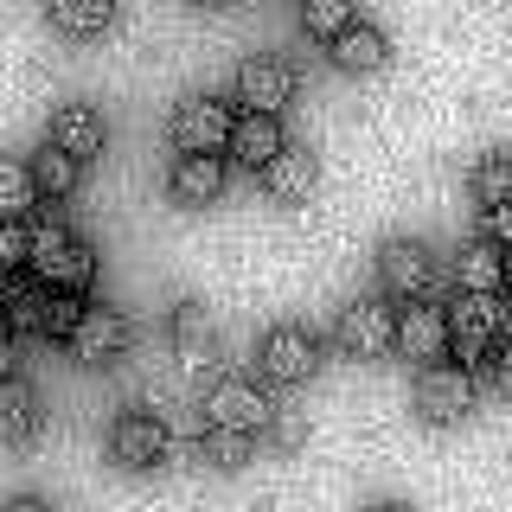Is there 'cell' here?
<instances>
[{"mask_svg":"<svg viewBox=\"0 0 512 512\" xmlns=\"http://www.w3.org/2000/svg\"><path fill=\"white\" fill-rule=\"evenodd\" d=\"M512 340V308L500 295H468L461 288L455 308H448V352H455L468 372H493V352Z\"/></svg>","mask_w":512,"mask_h":512,"instance_id":"6da1fadb","label":"cell"},{"mask_svg":"<svg viewBox=\"0 0 512 512\" xmlns=\"http://www.w3.org/2000/svg\"><path fill=\"white\" fill-rule=\"evenodd\" d=\"M26 269L45 288H77V295H84V288L96 282V250H90V237H77L64 218H39V224H32Z\"/></svg>","mask_w":512,"mask_h":512,"instance_id":"7a4b0ae2","label":"cell"},{"mask_svg":"<svg viewBox=\"0 0 512 512\" xmlns=\"http://www.w3.org/2000/svg\"><path fill=\"white\" fill-rule=\"evenodd\" d=\"M320 372V333L301 320H276V327L256 340V378L269 391H301Z\"/></svg>","mask_w":512,"mask_h":512,"instance_id":"3957f363","label":"cell"},{"mask_svg":"<svg viewBox=\"0 0 512 512\" xmlns=\"http://www.w3.org/2000/svg\"><path fill=\"white\" fill-rule=\"evenodd\" d=\"M333 346L340 359H391L397 352V301L384 295H352L340 314H333Z\"/></svg>","mask_w":512,"mask_h":512,"instance_id":"277c9868","label":"cell"},{"mask_svg":"<svg viewBox=\"0 0 512 512\" xmlns=\"http://www.w3.org/2000/svg\"><path fill=\"white\" fill-rule=\"evenodd\" d=\"M205 429H237V436H269V423H276V397H269L263 378H218L212 391H205Z\"/></svg>","mask_w":512,"mask_h":512,"instance_id":"5b68a950","label":"cell"},{"mask_svg":"<svg viewBox=\"0 0 512 512\" xmlns=\"http://www.w3.org/2000/svg\"><path fill=\"white\" fill-rule=\"evenodd\" d=\"M378 288L391 301H429L442 288V263L423 237H384L378 244Z\"/></svg>","mask_w":512,"mask_h":512,"instance_id":"8992f818","label":"cell"},{"mask_svg":"<svg viewBox=\"0 0 512 512\" xmlns=\"http://www.w3.org/2000/svg\"><path fill=\"white\" fill-rule=\"evenodd\" d=\"M128 340H135V327H128L122 308H109V301H84L77 327L64 333V352H71L77 365H90V372H109V365L128 359Z\"/></svg>","mask_w":512,"mask_h":512,"instance_id":"52a82bcc","label":"cell"},{"mask_svg":"<svg viewBox=\"0 0 512 512\" xmlns=\"http://www.w3.org/2000/svg\"><path fill=\"white\" fill-rule=\"evenodd\" d=\"M231 122H237V109L224 103V96L212 90H192L173 103V116H167V141L180 154H224V141H231Z\"/></svg>","mask_w":512,"mask_h":512,"instance_id":"ba28073f","label":"cell"},{"mask_svg":"<svg viewBox=\"0 0 512 512\" xmlns=\"http://www.w3.org/2000/svg\"><path fill=\"white\" fill-rule=\"evenodd\" d=\"M167 455H173V436H167V423H160L154 410L128 404L116 423H109V461H116L122 474H160Z\"/></svg>","mask_w":512,"mask_h":512,"instance_id":"9c48e42d","label":"cell"},{"mask_svg":"<svg viewBox=\"0 0 512 512\" xmlns=\"http://www.w3.org/2000/svg\"><path fill=\"white\" fill-rule=\"evenodd\" d=\"M468 410H474V372L468 365H423L416 372V416H423L429 429H455V423H468Z\"/></svg>","mask_w":512,"mask_h":512,"instance_id":"30bf717a","label":"cell"},{"mask_svg":"<svg viewBox=\"0 0 512 512\" xmlns=\"http://www.w3.org/2000/svg\"><path fill=\"white\" fill-rule=\"evenodd\" d=\"M295 90H301V71H295L288 58L250 52L244 64H237V96H231V103L256 109V116H282V109L295 103Z\"/></svg>","mask_w":512,"mask_h":512,"instance_id":"8fae6325","label":"cell"},{"mask_svg":"<svg viewBox=\"0 0 512 512\" xmlns=\"http://www.w3.org/2000/svg\"><path fill=\"white\" fill-rule=\"evenodd\" d=\"M397 352L416 359V365L448 359V308H436V295L429 301H397Z\"/></svg>","mask_w":512,"mask_h":512,"instance_id":"7c38bea8","label":"cell"},{"mask_svg":"<svg viewBox=\"0 0 512 512\" xmlns=\"http://www.w3.org/2000/svg\"><path fill=\"white\" fill-rule=\"evenodd\" d=\"M224 186H231V167H224V154H180L167 173V199L186 205V212H205V205L224 199Z\"/></svg>","mask_w":512,"mask_h":512,"instance_id":"4fadbf2b","label":"cell"},{"mask_svg":"<svg viewBox=\"0 0 512 512\" xmlns=\"http://www.w3.org/2000/svg\"><path fill=\"white\" fill-rule=\"evenodd\" d=\"M45 301H52V288L32 276V269L0 276V327L13 340H45Z\"/></svg>","mask_w":512,"mask_h":512,"instance_id":"5bb4252c","label":"cell"},{"mask_svg":"<svg viewBox=\"0 0 512 512\" xmlns=\"http://www.w3.org/2000/svg\"><path fill=\"white\" fill-rule=\"evenodd\" d=\"M167 340H173V359H180L186 378H199V372H212V365H218V333H212V320H205L199 301H180V308H173Z\"/></svg>","mask_w":512,"mask_h":512,"instance_id":"9a60e30c","label":"cell"},{"mask_svg":"<svg viewBox=\"0 0 512 512\" xmlns=\"http://www.w3.org/2000/svg\"><path fill=\"white\" fill-rule=\"evenodd\" d=\"M45 436V397L26 378H0V448H32Z\"/></svg>","mask_w":512,"mask_h":512,"instance_id":"2e32d148","label":"cell"},{"mask_svg":"<svg viewBox=\"0 0 512 512\" xmlns=\"http://www.w3.org/2000/svg\"><path fill=\"white\" fill-rule=\"evenodd\" d=\"M45 141H58L64 154H77L90 167V160L109 148V122H103V109H96V103H64V109H52Z\"/></svg>","mask_w":512,"mask_h":512,"instance_id":"e0dca14e","label":"cell"},{"mask_svg":"<svg viewBox=\"0 0 512 512\" xmlns=\"http://www.w3.org/2000/svg\"><path fill=\"white\" fill-rule=\"evenodd\" d=\"M327 58H333L340 77H378L384 64H391V39H384V26H372V20H352L340 39L327 45Z\"/></svg>","mask_w":512,"mask_h":512,"instance_id":"ac0fdd59","label":"cell"},{"mask_svg":"<svg viewBox=\"0 0 512 512\" xmlns=\"http://www.w3.org/2000/svg\"><path fill=\"white\" fill-rule=\"evenodd\" d=\"M282 148H288L282 116H256V109H244V116L231 122V141H224V154H231L237 167H250V173H263Z\"/></svg>","mask_w":512,"mask_h":512,"instance_id":"d6986e66","label":"cell"},{"mask_svg":"<svg viewBox=\"0 0 512 512\" xmlns=\"http://www.w3.org/2000/svg\"><path fill=\"white\" fill-rule=\"evenodd\" d=\"M314 186H320V154H308V148H282L263 167V192L276 205H308Z\"/></svg>","mask_w":512,"mask_h":512,"instance_id":"ffe728a7","label":"cell"},{"mask_svg":"<svg viewBox=\"0 0 512 512\" xmlns=\"http://www.w3.org/2000/svg\"><path fill=\"white\" fill-rule=\"evenodd\" d=\"M116 13H122V0H45V20H52L58 39H103L109 26H116Z\"/></svg>","mask_w":512,"mask_h":512,"instance_id":"44dd1931","label":"cell"},{"mask_svg":"<svg viewBox=\"0 0 512 512\" xmlns=\"http://www.w3.org/2000/svg\"><path fill=\"white\" fill-rule=\"evenodd\" d=\"M455 282L468 295H506V250L493 237H468L455 256Z\"/></svg>","mask_w":512,"mask_h":512,"instance_id":"7402d4cb","label":"cell"},{"mask_svg":"<svg viewBox=\"0 0 512 512\" xmlns=\"http://www.w3.org/2000/svg\"><path fill=\"white\" fill-rule=\"evenodd\" d=\"M32 180H39V199H52V205H58V199H71V192L84 186V160L64 154L58 141H45V148L32 154Z\"/></svg>","mask_w":512,"mask_h":512,"instance_id":"603a6c76","label":"cell"},{"mask_svg":"<svg viewBox=\"0 0 512 512\" xmlns=\"http://www.w3.org/2000/svg\"><path fill=\"white\" fill-rule=\"evenodd\" d=\"M39 205V180H32V160L0 154V218H26Z\"/></svg>","mask_w":512,"mask_h":512,"instance_id":"cb8c5ba5","label":"cell"},{"mask_svg":"<svg viewBox=\"0 0 512 512\" xmlns=\"http://www.w3.org/2000/svg\"><path fill=\"white\" fill-rule=\"evenodd\" d=\"M468 192H474L480 212L487 205H512V154H480L468 173Z\"/></svg>","mask_w":512,"mask_h":512,"instance_id":"d4e9b609","label":"cell"},{"mask_svg":"<svg viewBox=\"0 0 512 512\" xmlns=\"http://www.w3.org/2000/svg\"><path fill=\"white\" fill-rule=\"evenodd\" d=\"M352 20H359V0H301V32L320 45H333Z\"/></svg>","mask_w":512,"mask_h":512,"instance_id":"484cf974","label":"cell"},{"mask_svg":"<svg viewBox=\"0 0 512 512\" xmlns=\"http://www.w3.org/2000/svg\"><path fill=\"white\" fill-rule=\"evenodd\" d=\"M256 455V436H237V429H199V461H212V468H244Z\"/></svg>","mask_w":512,"mask_h":512,"instance_id":"4316f807","label":"cell"},{"mask_svg":"<svg viewBox=\"0 0 512 512\" xmlns=\"http://www.w3.org/2000/svg\"><path fill=\"white\" fill-rule=\"evenodd\" d=\"M77 314H84V295H77V288H52V301H45V340L64 346V333L77 327Z\"/></svg>","mask_w":512,"mask_h":512,"instance_id":"83f0119b","label":"cell"},{"mask_svg":"<svg viewBox=\"0 0 512 512\" xmlns=\"http://www.w3.org/2000/svg\"><path fill=\"white\" fill-rule=\"evenodd\" d=\"M26 256H32V231H26V218H0V276L26 269Z\"/></svg>","mask_w":512,"mask_h":512,"instance_id":"f1b7e54d","label":"cell"},{"mask_svg":"<svg viewBox=\"0 0 512 512\" xmlns=\"http://www.w3.org/2000/svg\"><path fill=\"white\" fill-rule=\"evenodd\" d=\"M480 224H487V237L500 250H512V205H487V212H480Z\"/></svg>","mask_w":512,"mask_h":512,"instance_id":"f546056e","label":"cell"},{"mask_svg":"<svg viewBox=\"0 0 512 512\" xmlns=\"http://www.w3.org/2000/svg\"><path fill=\"white\" fill-rule=\"evenodd\" d=\"M487 378H493V391H500L506 404H512V340H506L500 352H493V372H487Z\"/></svg>","mask_w":512,"mask_h":512,"instance_id":"4dcf8cb0","label":"cell"},{"mask_svg":"<svg viewBox=\"0 0 512 512\" xmlns=\"http://www.w3.org/2000/svg\"><path fill=\"white\" fill-rule=\"evenodd\" d=\"M263 442H276V448H295V442H301V423L276 410V423H269V436H263Z\"/></svg>","mask_w":512,"mask_h":512,"instance_id":"1f68e13d","label":"cell"},{"mask_svg":"<svg viewBox=\"0 0 512 512\" xmlns=\"http://www.w3.org/2000/svg\"><path fill=\"white\" fill-rule=\"evenodd\" d=\"M0 512H58V506L45 500V493H7V500H0Z\"/></svg>","mask_w":512,"mask_h":512,"instance_id":"d6a6232c","label":"cell"},{"mask_svg":"<svg viewBox=\"0 0 512 512\" xmlns=\"http://www.w3.org/2000/svg\"><path fill=\"white\" fill-rule=\"evenodd\" d=\"M0 378H20V340L0 327Z\"/></svg>","mask_w":512,"mask_h":512,"instance_id":"836d02e7","label":"cell"},{"mask_svg":"<svg viewBox=\"0 0 512 512\" xmlns=\"http://www.w3.org/2000/svg\"><path fill=\"white\" fill-rule=\"evenodd\" d=\"M365 512H410V506H404V500H372Z\"/></svg>","mask_w":512,"mask_h":512,"instance_id":"e575fe53","label":"cell"},{"mask_svg":"<svg viewBox=\"0 0 512 512\" xmlns=\"http://www.w3.org/2000/svg\"><path fill=\"white\" fill-rule=\"evenodd\" d=\"M186 7H231V0H186Z\"/></svg>","mask_w":512,"mask_h":512,"instance_id":"d590c367","label":"cell"},{"mask_svg":"<svg viewBox=\"0 0 512 512\" xmlns=\"http://www.w3.org/2000/svg\"><path fill=\"white\" fill-rule=\"evenodd\" d=\"M506 288H512V250H506Z\"/></svg>","mask_w":512,"mask_h":512,"instance_id":"8d00e7d4","label":"cell"}]
</instances>
